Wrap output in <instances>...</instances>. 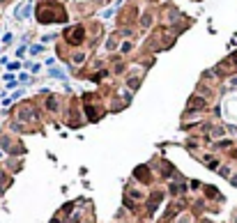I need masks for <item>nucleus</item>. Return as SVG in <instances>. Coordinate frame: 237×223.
<instances>
[{
  "label": "nucleus",
  "instance_id": "6",
  "mask_svg": "<svg viewBox=\"0 0 237 223\" xmlns=\"http://www.w3.org/2000/svg\"><path fill=\"white\" fill-rule=\"evenodd\" d=\"M2 182H7V177L2 175V172H0V184H2Z\"/></svg>",
  "mask_w": 237,
  "mask_h": 223
},
{
  "label": "nucleus",
  "instance_id": "7",
  "mask_svg": "<svg viewBox=\"0 0 237 223\" xmlns=\"http://www.w3.org/2000/svg\"><path fill=\"white\" fill-rule=\"evenodd\" d=\"M232 184H235V186H237V177H235V179H232Z\"/></svg>",
  "mask_w": 237,
  "mask_h": 223
},
{
  "label": "nucleus",
  "instance_id": "3",
  "mask_svg": "<svg viewBox=\"0 0 237 223\" xmlns=\"http://www.w3.org/2000/svg\"><path fill=\"white\" fill-rule=\"evenodd\" d=\"M35 117H37V115H35V110H32V108H26L23 113H21V120H35Z\"/></svg>",
  "mask_w": 237,
  "mask_h": 223
},
{
  "label": "nucleus",
  "instance_id": "2",
  "mask_svg": "<svg viewBox=\"0 0 237 223\" xmlns=\"http://www.w3.org/2000/svg\"><path fill=\"white\" fill-rule=\"evenodd\" d=\"M200 108H205V99L203 97H191L189 104H186V110H200Z\"/></svg>",
  "mask_w": 237,
  "mask_h": 223
},
{
  "label": "nucleus",
  "instance_id": "4",
  "mask_svg": "<svg viewBox=\"0 0 237 223\" xmlns=\"http://www.w3.org/2000/svg\"><path fill=\"white\" fill-rule=\"evenodd\" d=\"M55 106H58V99H55V97H48V99H46V108H48V110H55Z\"/></svg>",
  "mask_w": 237,
  "mask_h": 223
},
{
  "label": "nucleus",
  "instance_id": "5",
  "mask_svg": "<svg viewBox=\"0 0 237 223\" xmlns=\"http://www.w3.org/2000/svg\"><path fill=\"white\" fill-rule=\"evenodd\" d=\"M83 57H85L83 53H76V55H74V62H76V64H81V62H83Z\"/></svg>",
  "mask_w": 237,
  "mask_h": 223
},
{
  "label": "nucleus",
  "instance_id": "1",
  "mask_svg": "<svg viewBox=\"0 0 237 223\" xmlns=\"http://www.w3.org/2000/svg\"><path fill=\"white\" fill-rule=\"evenodd\" d=\"M65 35H67L69 44H81V42H83V28H81V26H78V28H69Z\"/></svg>",
  "mask_w": 237,
  "mask_h": 223
}]
</instances>
